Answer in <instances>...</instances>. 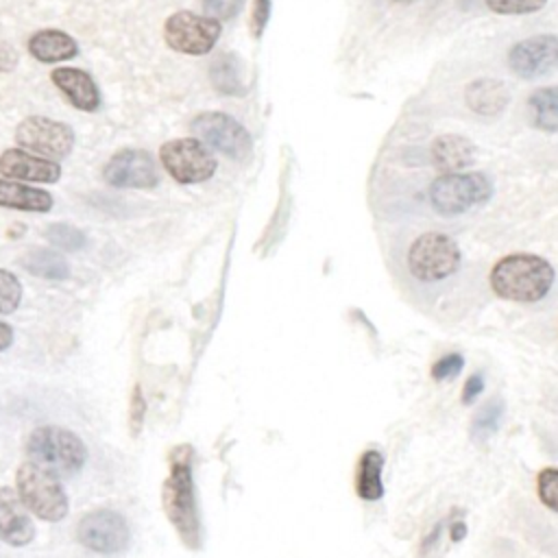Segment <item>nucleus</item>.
I'll list each match as a JSON object with an SVG mask.
<instances>
[{"mask_svg":"<svg viewBox=\"0 0 558 558\" xmlns=\"http://www.w3.org/2000/svg\"><path fill=\"white\" fill-rule=\"evenodd\" d=\"M28 52L41 63H57L78 54V44L59 28H41L28 37Z\"/></svg>","mask_w":558,"mask_h":558,"instance_id":"obj_18","label":"nucleus"},{"mask_svg":"<svg viewBox=\"0 0 558 558\" xmlns=\"http://www.w3.org/2000/svg\"><path fill=\"white\" fill-rule=\"evenodd\" d=\"M44 235H46V240H48L52 246L63 248V251H70V253L81 251V248H85V244H87V235H85L81 229H76V227H72V225H65V222L48 225L46 231H44Z\"/></svg>","mask_w":558,"mask_h":558,"instance_id":"obj_26","label":"nucleus"},{"mask_svg":"<svg viewBox=\"0 0 558 558\" xmlns=\"http://www.w3.org/2000/svg\"><path fill=\"white\" fill-rule=\"evenodd\" d=\"M501 414H504V405L497 399H490L486 405H482V410L473 416V423H471L473 440L484 442L486 438H490L499 427Z\"/></svg>","mask_w":558,"mask_h":558,"instance_id":"obj_25","label":"nucleus"},{"mask_svg":"<svg viewBox=\"0 0 558 558\" xmlns=\"http://www.w3.org/2000/svg\"><path fill=\"white\" fill-rule=\"evenodd\" d=\"M493 196V183L482 172H445L429 187V203L442 216L469 211Z\"/></svg>","mask_w":558,"mask_h":558,"instance_id":"obj_5","label":"nucleus"},{"mask_svg":"<svg viewBox=\"0 0 558 558\" xmlns=\"http://www.w3.org/2000/svg\"><path fill=\"white\" fill-rule=\"evenodd\" d=\"M211 85L227 96H242L246 92L244 83V63L233 52L218 54L209 65Z\"/></svg>","mask_w":558,"mask_h":558,"instance_id":"obj_21","label":"nucleus"},{"mask_svg":"<svg viewBox=\"0 0 558 558\" xmlns=\"http://www.w3.org/2000/svg\"><path fill=\"white\" fill-rule=\"evenodd\" d=\"M490 11L501 15H523L541 11L547 0H482Z\"/></svg>","mask_w":558,"mask_h":558,"instance_id":"obj_29","label":"nucleus"},{"mask_svg":"<svg viewBox=\"0 0 558 558\" xmlns=\"http://www.w3.org/2000/svg\"><path fill=\"white\" fill-rule=\"evenodd\" d=\"M50 81L65 94V98L81 111H96L100 107V92L94 78L78 68H54Z\"/></svg>","mask_w":558,"mask_h":558,"instance_id":"obj_16","label":"nucleus"},{"mask_svg":"<svg viewBox=\"0 0 558 558\" xmlns=\"http://www.w3.org/2000/svg\"><path fill=\"white\" fill-rule=\"evenodd\" d=\"M22 301V283L17 275L0 268V314H13Z\"/></svg>","mask_w":558,"mask_h":558,"instance_id":"obj_27","label":"nucleus"},{"mask_svg":"<svg viewBox=\"0 0 558 558\" xmlns=\"http://www.w3.org/2000/svg\"><path fill=\"white\" fill-rule=\"evenodd\" d=\"M268 17H270V0H255L253 2V20H251L255 37H259L264 33Z\"/></svg>","mask_w":558,"mask_h":558,"instance_id":"obj_32","label":"nucleus"},{"mask_svg":"<svg viewBox=\"0 0 558 558\" xmlns=\"http://www.w3.org/2000/svg\"><path fill=\"white\" fill-rule=\"evenodd\" d=\"M484 390V379H482V375L480 373H473L466 381H464V388H462V403H473L477 397H480V392Z\"/></svg>","mask_w":558,"mask_h":558,"instance_id":"obj_33","label":"nucleus"},{"mask_svg":"<svg viewBox=\"0 0 558 558\" xmlns=\"http://www.w3.org/2000/svg\"><path fill=\"white\" fill-rule=\"evenodd\" d=\"M17 497L22 499L24 508L39 517L41 521H63L70 510L68 493L57 473L37 464V462H22L15 473Z\"/></svg>","mask_w":558,"mask_h":558,"instance_id":"obj_3","label":"nucleus"},{"mask_svg":"<svg viewBox=\"0 0 558 558\" xmlns=\"http://www.w3.org/2000/svg\"><path fill=\"white\" fill-rule=\"evenodd\" d=\"M395 2H412V0H395Z\"/></svg>","mask_w":558,"mask_h":558,"instance_id":"obj_37","label":"nucleus"},{"mask_svg":"<svg viewBox=\"0 0 558 558\" xmlns=\"http://www.w3.org/2000/svg\"><path fill=\"white\" fill-rule=\"evenodd\" d=\"M532 124L541 131L556 133L558 131V85L541 87L530 96Z\"/></svg>","mask_w":558,"mask_h":558,"instance_id":"obj_24","label":"nucleus"},{"mask_svg":"<svg viewBox=\"0 0 558 558\" xmlns=\"http://www.w3.org/2000/svg\"><path fill=\"white\" fill-rule=\"evenodd\" d=\"M536 493L545 508L558 512V466H549L538 473Z\"/></svg>","mask_w":558,"mask_h":558,"instance_id":"obj_28","label":"nucleus"},{"mask_svg":"<svg viewBox=\"0 0 558 558\" xmlns=\"http://www.w3.org/2000/svg\"><path fill=\"white\" fill-rule=\"evenodd\" d=\"M192 133L207 146L233 161H246L253 155L251 133L229 113L205 111L190 122Z\"/></svg>","mask_w":558,"mask_h":558,"instance_id":"obj_7","label":"nucleus"},{"mask_svg":"<svg viewBox=\"0 0 558 558\" xmlns=\"http://www.w3.org/2000/svg\"><path fill=\"white\" fill-rule=\"evenodd\" d=\"M381 469H384V458L377 449H366L360 456L355 490L364 501H377L384 495Z\"/></svg>","mask_w":558,"mask_h":558,"instance_id":"obj_23","label":"nucleus"},{"mask_svg":"<svg viewBox=\"0 0 558 558\" xmlns=\"http://www.w3.org/2000/svg\"><path fill=\"white\" fill-rule=\"evenodd\" d=\"M203 7L209 13V17L231 20L233 15L240 13L242 0H203Z\"/></svg>","mask_w":558,"mask_h":558,"instance_id":"obj_31","label":"nucleus"},{"mask_svg":"<svg viewBox=\"0 0 558 558\" xmlns=\"http://www.w3.org/2000/svg\"><path fill=\"white\" fill-rule=\"evenodd\" d=\"M35 538V523L26 514L22 499L7 486H0V541L24 547Z\"/></svg>","mask_w":558,"mask_h":558,"instance_id":"obj_15","label":"nucleus"},{"mask_svg":"<svg viewBox=\"0 0 558 558\" xmlns=\"http://www.w3.org/2000/svg\"><path fill=\"white\" fill-rule=\"evenodd\" d=\"M475 146L456 133H447L434 140L432 144V161L440 172H460L473 161Z\"/></svg>","mask_w":558,"mask_h":558,"instance_id":"obj_19","label":"nucleus"},{"mask_svg":"<svg viewBox=\"0 0 558 558\" xmlns=\"http://www.w3.org/2000/svg\"><path fill=\"white\" fill-rule=\"evenodd\" d=\"M26 453L33 462L50 469L57 475L72 477L87 462L83 440L59 425H39L26 438Z\"/></svg>","mask_w":558,"mask_h":558,"instance_id":"obj_4","label":"nucleus"},{"mask_svg":"<svg viewBox=\"0 0 558 558\" xmlns=\"http://www.w3.org/2000/svg\"><path fill=\"white\" fill-rule=\"evenodd\" d=\"M142 416H144V399H142L140 386H135L133 399H131V427H133V434H137V429L142 425Z\"/></svg>","mask_w":558,"mask_h":558,"instance_id":"obj_34","label":"nucleus"},{"mask_svg":"<svg viewBox=\"0 0 558 558\" xmlns=\"http://www.w3.org/2000/svg\"><path fill=\"white\" fill-rule=\"evenodd\" d=\"M76 538L83 547L96 554H120L131 543V530L122 514L116 510H94L81 517L76 525Z\"/></svg>","mask_w":558,"mask_h":558,"instance_id":"obj_11","label":"nucleus"},{"mask_svg":"<svg viewBox=\"0 0 558 558\" xmlns=\"http://www.w3.org/2000/svg\"><path fill=\"white\" fill-rule=\"evenodd\" d=\"M464 100L471 111L480 116H497L506 109L510 94L501 81L495 78H480L466 85Z\"/></svg>","mask_w":558,"mask_h":558,"instance_id":"obj_20","label":"nucleus"},{"mask_svg":"<svg viewBox=\"0 0 558 558\" xmlns=\"http://www.w3.org/2000/svg\"><path fill=\"white\" fill-rule=\"evenodd\" d=\"M13 344V327L0 320V351H7Z\"/></svg>","mask_w":558,"mask_h":558,"instance_id":"obj_36","label":"nucleus"},{"mask_svg":"<svg viewBox=\"0 0 558 558\" xmlns=\"http://www.w3.org/2000/svg\"><path fill=\"white\" fill-rule=\"evenodd\" d=\"M554 266L532 253H512L501 257L490 270V288L499 299L514 303H536L554 286Z\"/></svg>","mask_w":558,"mask_h":558,"instance_id":"obj_1","label":"nucleus"},{"mask_svg":"<svg viewBox=\"0 0 558 558\" xmlns=\"http://www.w3.org/2000/svg\"><path fill=\"white\" fill-rule=\"evenodd\" d=\"M15 65H17V50L9 41L0 39V72H11Z\"/></svg>","mask_w":558,"mask_h":558,"instance_id":"obj_35","label":"nucleus"},{"mask_svg":"<svg viewBox=\"0 0 558 558\" xmlns=\"http://www.w3.org/2000/svg\"><path fill=\"white\" fill-rule=\"evenodd\" d=\"M508 65L521 78H538L558 70V35H534L514 44Z\"/></svg>","mask_w":558,"mask_h":558,"instance_id":"obj_13","label":"nucleus"},{"mask_svg":"<svg viewBox=\"0 0 558 558\" xmlns=\"http://www.w3.org/2000/svg\"><path fill=\"white\" fill-rule=\"evenodd\" d=\"M20 266L41 279H54V281H63L70 277V264L68 259L52 251V248H33L28 253L22 255Z\"/></svg>","mask_w":558,"mask_h":558,"instance_id":"obj_22","label":"nucleus"},{"mask_svg":"<svg viewBox=\"0 0 558 558\" xmlns=\"http://www.w3.org/2000/svg\"><path fill=\"white\" fill-rule=\"evenodd\" d=\"M460 248L453 238L440 231L421 233L408 248V270L418 281H442L460 266Z\"/></svg>","mask_w":558,"mask_h":558,"instance_id":"obj_6","label":"nucleus"},{"mask_svg":"<svg viewBox=\"0 0 558 558\" xmlns=\"http://www.w3.org/2000/svg\"><path fill=\"white\" fill-rule=\"evenodd\" d=\"M159 161L166 168V172L183 185L203 183L211 179L218 166L209 148L201 140L192 137H179L161 144Z\"/></svg>","mask_w":558,"mask_h":558,"instance_id":"obj_8","label":"nucleus"},{"mask_svg":"<svg viewBox=\"0 0 558 558\" xmlns=\"http://www.w3.org/2000/svg\"><path fill=\"white\" fill-rule=\"evenodd\" d=\"M20 148L46 159H63L74 148V131L59 120L46 116H28L15 129Z\"/></svg>","mask_w":558,"mask_h":558,"instance_id":"obj_10","label":"nucleus"},{"mask_svg":"<svg viewBox=\"0 0 558 558\" xmlns=\"http://www.w3.org/2000/svg\"><path fill=\"white\" fill-rule=\"evenodd\" d=\"M102 177L113 187L150 190L159 183V172L153 155L140 148H122L113 153L102 168Z\"/></svg>","mask_w":558,"mask_h":558,"instance_id":"obj_12","label":"nucleus"},{"mask_svg":"<svg viewBox=\"0 0 558 558\" xmlns=\"http://www.w3.org/2000/svg\"><path fill=\"white\" fill-rule=\"evenodd\" d=\"M161 504L168 521L187 547H198L201 543V521L194 495V480L190 466V449L179 447L172 456L170 473L161 488Z\"/></svg>","mask_w":558,"mask_h":558,"instance_id":"obj_2","label":"nucleus"},{"mask_svg":"<svg viewBox=\"0 0 558 558\" xmlns=\"http://www.w3.org/2000/svg\"><path fill=\"white\" fill-rule=\"evenodd\" d=\"M0 174L13 181L57 183L61 177V166L24 148H7L0 155Z\"/></svg>","mask_w":558,"mask_h":558,"instance_id":"obj_14","label":"nucleus"},{"mask_svg":"<svg viewBox=\"0 0 558 558\" xmlns=\"http://www.w3.org/2000/svg\"><path fill=\"white\" fill-rule=\"evenodd\" d=\"M464 366V357L460 353H449V355H442L440 360H436L432 364V377L436 381H442V379H453Z\"/></svg>","mask_w":558,"mask_h":558,"instance_id":"obj_30","label":"nucleus"},{"mask_svg":"<svg viewBox=\"0 0 558 558\" xmlns=\"http://www.w3.org/2000/svg\"><path fill=\"white\" fill-rule=\"evenodd\" d=\"M52 205H54V198L50 192L26 185L22 181L0 179V207L46 214L52 209Z\"/></svg>","mask_w":558,"mask_h":558,"instance_id":"obj_17","label":"nucleus"},{"mask_svg":"<svg viewBox=\"0 0 558 558\" xmlns=\"http://www.w3.org/2000/svg\"><path fill=\"white\" fill-rule=\"evenodd\" d=\"M220 31L222 26L216 17L177 11L163 24V39L174 52L201 57L216 46Z\"/></svg>","mask_w":558,"mask_h":558,"instance_id":"obj_9","label":"nucleus"}]
</instances>
